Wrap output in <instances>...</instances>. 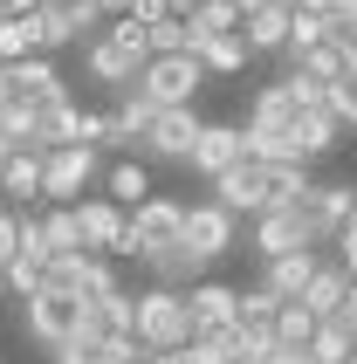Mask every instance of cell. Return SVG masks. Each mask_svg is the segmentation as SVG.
<instances>
[{
    "label": "cell",
    "instance_id": "4",
    "mask_svg": "<svg viewBox=\"0 0 357 364\" xmlns=\"http://www.w3.org/2000/svg\"><path fill=\"white\" fill-rule=\"evenodd\" d=\"M199 82H206V69H199L193 55H151L138 69V97L151 103V110H193Z\"/></svg>",
    "mask_w": 357,
    "mask_h": 364
},
{
    "label": "cell",
    "instance_id": "33",
    "mask_svg": "<svg viewBox=\"0 0 357 364\" xmlns=\"http://www.w3.org/2000/svg\"><path fill=\"white\" fill-rule=\"evenodd\" d=\"M28 55H35V14L28 21L0 14V69H7V62H28Z\"/></svg>",
    "mask_w": 357,
    "mask_h": 364
},
{
    "label": "cell",
    "instance_id": "12",
    "mask_svg": "<svg viewBox=\"0 0 357 364\" xmlns=\"http://www.w3.org/2000/svg\"><path fill=\"white\" fill-rule=\"evenodd\" d=\"M69 213H76L82 255H103V262H110V255H117V241H124V206H110V200L97 193V200H76Z\"/></svg>",
    "mask_w": 357,
    "mask_h": 364
},
{
    "label": "cell",
    "instance_id": "49",
    "mask_svg": "<svg viewBox=\"0 0 357 364\" xmlns=\"http://www.w3.org/2000/svg\"><path fill=\"white\" fill-rule=\"evenodd\" d=\"M7 151H14V144H7V138H0V165H7Z\"/></svg>",
    "mask_w": 357,
    "mask_h": 364
},
{
    "label": "cell",
    "instance_id": "3",
    "mask_svg": "<svg viewBox=\"0 0 357 364\" xmlns=\"http://www.w3.org/2000/svg\"><path fill=\"white\" fill-rule=\"evenodd\" d=\"M178 220H186V200H165V193L138 200L131 213H124V241H117V255H124V262H151L159 247H178Z\"/></svg>",
    "mask_w": 357,
    "mask_h": 364
},
{
    "label": "cell",
    "instance_id": "32",
    "mask_svg": "<svg viewBox=\"0 0 357 364\" xmlns=\"http://www.w3.org/2000/svg\"><path fill=\"white\" fill-rule=\"evenodd\" d=\"M268 330H275V344H282V350H302V344H309V330H316V316H309L302 303H282Z\"/></svg>",
    "mask_w": 357,
    "mask_h": 364
},
{
    "label": "cell",
    "instance_id": "26",
    "mask_svg": "<svg viewBox=\"0 0 357 364\" xmlns=\"http://www.w3.org/2000/svg\"><path fill=\"white\" fill-rule=\"evenodd\" d=\"M330 35H337V21H330V14H302V7H289V48H282V55H289V69H296L309 48H323Z\"/></svg>",
    "mask_w": 357,
    "mask_h": 364
},
{
    "label": "cell",
    "instance_id": "46",
    "mask_svg": "<svg viewBox=\"0 0 357 364\" xmlns=\"http://www.w3.org/2000/svg\"><path fill=\"white\" fill-rule=\"evenodd\" d=\"M275 364H316L309 350H275Z\"/></svg>",
    "mask_w": 357,
    "mask_h": 364
},
{
    "label": "cell",
    "instance_id": "24",
    "mask_svg": "<svg viewBox=\"0 0 357 364\" xmlns=\"http://www.w3.org/2000/svg\"><path fill=\"white\" fill-rule=\"evenodd\" d=\"M144 268H151V289H193L199 275H206V262H199V255H186V247H159Z\"/></svg>",
    "mask_w": 357,
    "mask_h": 364
},
{
    "label": "cell",
    "instance_id": "8",
    "mask_svg": "<svg viewBox=\"0 0 357 364\" xmlns=\"http://www.w3.org/2000/svg\"><path fill=\"white\" fill-rule=\"evenodd\" d=\"M0 97L28 103V110H48V103H69V82L55 76L48 55H28V62H7V69H0Z\"/></svg>",
    "mask_w": 357,
    "mask_h": 364
},
{
    "label": "cell",
    "instance_id": "29",
    "mask_svg": "<svg viewBox=\"0 0 357 364\" xmlns=\"http://www.w3.org/2000/svg\"><path fill=\"white\" fill-rule=\"evenodd\" d=\"M193 62L206 69V76H240V69H247V41H240V35H213Z\"/></svg>",
    "mask_w": 357,
    "mask_h": 364
},
{
    "label": "cell",
    "instance_id": "43",
    "mask_svg": "<svg viewBox=\"0 0 357 364\" xmlns=\"http://www.w3.org/2000/svg\"><path fill=\"white\" fill-rule=\"evenodd\" d=\"M35 7H41V0H0V14H14V21H28Z\"/></svg>",
    "mask_w": 357,
    "mask_h": 364
},
{
    "label": "cell",
    "instance_id": "44",
    "mask_svg": "<svg viewBox=\"0 0 357 364\" xmlns=\"http://www.w3.org/2000/svg\"><path fill=\"white\" fill-rule=\"evenodd\" d=\"M97 14H103V21H117V14H131V0H97Z\"/></svg>",
    "mask_w": 357,
    "mask_h": 364
},
{
    "label": "cell",
    "instance_id": "50",
    "mask_svg": "<svg viewBox=\"0 0 357 364\" xmlns=\"http://www.w3.org/2000/svg\"><path fill=\"white\" fill-rule=\"evenodd\" d=\"M41 7H62V0H41Z\"/></svg>",
    "mask_w": 357,
    "mask_h": 364
},
{
    "label": "cell",
    "instance_id": "13",
    "mask_svg": "<svg viewBox=\"0 0 357 364\" xmlns=\"http://www.w3.org/2000/svg\"><path fill=\"white\" fill-rule=\"evenodd\" d=\"M234 282H220V275H199L193 289H186V316H193V337H206V330H234Z\"/></svg>",
    "mask_w": 357,
    "mask_h": 364
},
{
    "label": "cell",
    "instance_id": "38",
    "mask_svg": "<svg viewBox=\"0 0 357 364\" xmlns=\"http://www.w3.org/2000/svg\"><path fill=\"white\" fill-rule=\"evenodd\" d=\"M14 255H21V213H14V206H0V268L14 262Z\"/></svg>",
    "mask_w": 357,
    "mask_h": 364
},
{
    "label": "cell",
    "instance_id": "28",
    "mask_svg": "<svg viewBox=\"0 0 357 364\" xmlns=\"http://www.w3.org/2000/svg\"><path fill=\"white\" fill-rule=\"evenodd\" d=\"M289 138L302 144V159L316 165L323 151H337V124H330V110H302V117L289 124Z\"/></svg>",
    "mask_w": 357,
    "mask_h": 364
},
{
    "label": "cell",
    "instance_id": "9",
    "mask_svg": "<svg viewBox=\"0 0 357 364\" xmlns=\"http://www.w3.org/2000/svg\"><path fill=\"white\" fill-rule=\"evenodd\" d=\"M296 247H323V234H316V220L302 213V200L296 206H275V213H255V255H261V262L296 255Z\"/></svg>",
    "mask_w": 357,
    "mask_h": 364
},
{
    "label": "cell",
    "instance_id": "31",
    "mask_svg": "<svg viewBox=\"0 0 357 364\" xmlns=\"http://www.w3.org/2000/svg\"><path fill=\"white\" fill-rule=\"evenodd\" d=\"M302 350H309V358H316V364H343V358H351V350H357V337H351V330H343V323H316V330H309V344H302Z\"/></svg>",
    "mask_w": 357,
    "mask_h": 364
},
{
    "label": "cell",
    "instance_id": "19",
    "mask_svg": "<svg viewBox=\"0 0 357 364\" xmlns=\"http://www.w3.org/2000/svg\"><path fill=\"white\" fill-rule=\"evenodd\" d=\"M240 41H247V55H282L289 48V7L268 0L255 14H240Z\"/></svg>",
    "mask_w": 357,
    "mask_h": 364
},
{
    "label": "cell",
    "instance_id": "2",
    "mask_svg": "<svg viewBox=\"0 0 357 364\" xmlns=\"http://www.w3.org/2000/svg\"><path fill=\"white\" fill-rule=\"evenodd\" d=\"M131 337L144 350H186L193 344V316H186V289H131Z\"/></svg>",
    "mask_w": 357,
    "mask_h": 364
},
{
    "label": "cell",
    "instance_id": "16",
    "mask_svg": "<svg viewBox=\"0 0 357 364\" xmlns=\"http://www.w3.org/2000/svg\"><path fill=\"white\" fill-rule=\"evenodd\" d=\"M76 110L82 103H48V110H35L21 151H28V159H48V151H62V144H76Z\"/></svg>",
    "mask_w": 357,
    "mask_h": 364
},
{
    "label": "cell",
    "instance_id": "39",
    "mask_svg": "<svg viewBox=\"0 0 357 364\" xmlns=\"http://www.w3.org/2000/svg\"><path fill=\"white\" fill-rule=\"evenodd\" d=\"M178 364H234V358H227V350H213V344H199V337H193V344L178 350Z\"/></svg>",
    "mask_w": 357,
    "mask_h": 364
},
{
    "label": "cell",
    "instance_id": "11",
    "mask_svg": "<svg viewBox=\"0 0 357 364\" xmlns=\"http://www.w3.org/2000/svg\"><path fill=\"white\" fill-rule=\"evenodd\" d=\"M41 289H62V296H103V289H117V268L103 262V255H55L48 262V282Z\"/></svg>",
    "mask_w": 357,
    "mask_h": 364
},
{
    "label": "cell",
    "instance_id": "42",
    "mask_svg": "<svg viewBox=\"0 0 357 364\" xmlns=\"http://www.w3.org/2000/svg\"><path fill=\"white\" fill-rule=\"evenodd\" d=\"M337 268H343V275L357 282V241H337Z\"/></svg>",
    "mask_w": 357,
    "mask_h": 364
},
{
    "label": "cell",
    "instance_id": "30",
    "mask_svg": "<svg viewBox=\"0 0 357 364\" xmlns=\"http://www.w3.org/2000/svg\"><path fill=\"white\" fill-rule=\"evenodd\" d=\"M275 296H268V289H261V282H247V289H240V296H234V323L240 330H268V323H275Z\"/></svg>",
    "mask_w": 357,
    "mask_h": 364
},
{
    "label": "cell",
    "instance_id": "20",
    "mask_svg": "<svg viewBox=\"0 0 357 364\" xmlns=\"http://www.w3.org/2000/svg\"><path fill=\"white\" fill-rule=\"evenodd\" d=\"M343 296H351V275H343L337 262H316V275L302 282V296H296V303L309 309L316 323H330V316H337V303H343Z\"/></svg>",
    "mask_w": 357,
    "mask_h": 364
},
{
    "label": "cell",
    "instance_id": "15",
    "mask_svg": "<svg viewBox=\"0 0 357 364\" xmlns=\"http://www.w3.org/2000/svg\"><path fill=\"white\" fill-rule=\"evenodd\" d=\"M357 206V186L351 179H309V193H302V213H309V220H316V234H323V247L337 241V227H343V213H351Z\"/></svg>",
    "mask_w": 357,
    "mask_h": 364
},
{
    "label": "cell",
    "instance_id": "45",
    "mask_svg": "<svg viewBox=\"0 0 357 364\" xmlns=\"http://www.w3.org/2000/svg\"><path fill=\"white\" fill-rule=\"evenodd\" d=\"M337 241H357V206L343 213V227H337Z\"/></svg>",
    "mask_w": 357,
    "mask_h": 364
},
{
    "label": "cell",
    "instance_id": "17",
    "mask_svg": "<svg viewBox=\"0 0 357 364\" xmlns=\"http://www.w3.org/2000/svg\"><path fill=\"white\" fill-rule=\"evenodd\" d=\"M82 337H131V289H103V296H82Z\"/></svg>",
    "mask_w": 357,
    "mask_h": 364
},
{
    "label": "cell",
    "instance_id": "47",
    "mask_svg": "<svg viewBox=\"0 0 357 364\" xmlns=\"http://www.w3.org/2000/svg\"><path fill=\"white\" fill-rule=\"evenodd\" d=\"M227 7H234V14H255V7H268V0H227Z\"/></svg>",
    "mask_w": 357,
    "mask_h": 364
},
{
    "label": "cell",
    "instance_id": "25",
    "mask_svg": "<svg viewBox=\"0 0 357 364\" xmlns=\"http://www.w3.org/2000/svg\"><path fill=\"white\" fill-rule=\"evenodd\" d=\"M159 186H151V172H144L138 159H124V165H110L103 172V200L110 206H138V200H151Z\"/></svg>",
    "mask_w": 357,
    "mask_h": 364
},
{
    "label": "cell",
    "instance_id": "18",
    "mask_svg": "<svg viewBox=\"0 0 357 364\" xmlns=\"http://www.w3.org/2000/svg\"><path fill=\"white\" fill-rule=\"evenodd\" d=\"M316 262H323V247H296V255H275V262H261V289H268L275 303H296V296H302V282L316 275Z\"/></svg>",
    "mask_w": 357,
    "mask_h": 364
},
{
    "label": "cell",
    "instance_id": "48",
    "mask_svg": "<svg viewBox=\"0 0 357 364\" xmlns=\"http://www.w3.org/2000/svg\"><path fill=\"white\" fill-rule=\"evenodd\" d=\"M151 364H178V350H151Z\"/></svg>",
    "mask_w": 357,
    "mask_h": 364
},
{
    "label": "cell",
    "instance_id": "1",
    "mask_svg": "<svg viewBox=\"0 0 357 364\" xmlns=\"http://www.w3.org/2000/svg\"><path fill=\"white\" fill-rule=\"evenodd\" d=\"M151 62V41H144V28L131 14L103 21V35L82 48V69H90V82H103V90H138V69Z\"/></svg>",
    "mask_w": 357,
    "mask_h": 364
},
{
    "label": "cell",
    "instance_id": "37",
    "mask_svg": "<svg viewBox=\"0 0 357 364\" xmlns=\"http://www.w3.org/2000/svg\"><path fill=\"white\" fill-rule=\"evenodd\" d=\"M48 364H97V337H82V330H76V337H62V344L48 350Z\"/></svg>",
    "mask_w": 357,
    "mask_h": 364
},
{
    "label": "cell",
    "instance_id": "5",
    "mask_svg": "<svg viewBox=\"0 0 357 364\" xmlns=\"http://www.w3.org/2000/svg\"><path fill=\"white\" fill-rule=\"evenodd\" d=\"M97 179H103L97 151H90V144H62V151L41 159V206H76Z\"/></svg>",
    "mask_w": 357,
    "mask_h": 364
},
{
    "label": "cell",
    "instance_id": "41",
    "mask_svg": "<svg viewBox=\"0 0 357 364\" xmlns=\"http://www.w3.org/2000/svg\"><path fill=\"white\" fill-rule=\"evenodd\" d=\"M330 21L337 28H357V0H330Z\"/></svg>",
    "mask_w": 357,
    "mask_h": 364
},
{
    "label": "cell",
    "instance_id": "35",
    "mask_svg": "<svg viewBox=\"0 0 357 364\" xmlns=\"http://www.w3.org/2000/svg\"><path fill=\"white\" fill-rule=\"evenodd\" d=\"M275 330H240L234 337V364H275Z\"/></svg>",
    "mask_w": 357,
    "mask_h": 364
},
{
    "label": "cell",
    "instance_id": "27",
    "mask_svg": "<svg viewBox=\"0 0 357 364\" xmlns=\"http://www.w3.org/2000/svg\"><path fill=\"white\" fill-rule=\"evenodd\" d=\"M35 220H41V255H48V262H55V255H82V234H76V213H69V206H48Z\"/></svg>",
    "mask_w": 357,
    "mask_h": 364
},
{
    "label": "cell",
    "instance_id": "21",
    "mask_svg": "<svg viewBox=\"0 0 357 364\" xmlns=\"http://www.w3.org/2000/svg\"><path fill=\"white\" fill-rule=\"evenodd\" d=\"M296 117H302V103H296V90H289V76L261 82L255 103H247V124H268V131H289Z\"/></svg>",
    "mask_w": 357,
    "mask_h": 364
},
{
    "label": "cell",
    "instance_id": "40",
    "mask_svg": "<svg viewBox=\"0 0 357 364\" xmlns=\"http://www.w3.org/2000/svg\"><path fill=\"white\" fill-rule=\"evenodd\" d=\"M330 323H343V330H351V337H357V282H351V296H343V303H337V316H330Z\"/></svg>",
    "mask_w": 357,
    "mask_h": 364
},
{
    "label": "cell",
    "instance_id": "7",
    "mask_svg": "<svg viewBox=\"0 0 357 364\" xmlns=\"http://www.w3.org/2000/svg\"><path fill=\"white\" fill-rule=\"evenodd\" d=\"M234 234H240V220L227 213V206H213V200H193V206H186V220H178V247L199 255L206 268L234 247Z\"/></svg>",
    "mask_w": 357,
    "mask_h": 364
},
{
    "label": "cell",
    "instance_id": "51",
    "mask_svg": "<svg viewBox=\"0 0 357 364\" xmlns=\"http://www.w3.org/2000/svg\"><path fill=\"white\" fill-rule=\"evenodd\" d=\"M343 364H357V350H351V358H343Z\"/></svg>",
    "mask_w": 357,
    "mask_h": 364
},
{
    "label": "cell",
    "instance_id": "14",
    "mask_svg": "<svg viewBox=\"0 0 357 364\" xmlns=\"http://www.w3.org/2000/svg\"><path fill=\"white\" fill-rule=\"evenodd\" d=\"M247 159L240 151V124H199V138H193V172L199 179H220V172H234V165Z\"/></svg>",
    "mask_w": 357,
    "mask_h": 364
},
{
    "label": "cell",
    "instance_id": "10",
    "mask_svg": "<svg viewBox=\"0 0 357 364\" xmlns=\"http://www.w3.org/2000/svg\"><path fill=\"white\" fill-rule=\"evenodd\" d=\"M199 110H159V117L144 124V138H138V159H172V165H186L193 159V138H199Z\"/></svg>",
    "mask_w": 357,
    "mask_h": 364
},
{
    "label": "cell",
    "instance_id": "34",
    "mask_svg": "<svg viewBox=\"0 0 357 364\" xmlns=\"http://www.w3.org/2000/svg\"><path fill=\"white\" fill-rule=\"evenodd\" d=\"M41 282H48V262L41 255H14V262L0 268V289H14V296H35Z\"/></svg>",
    "mask_w": 357,
    "mask_h": 364
},
{
    "label": "cell",
    "instance_id": "36",
    "mask_svg": "<svg viewBox=\"0 0 357 364\" xmlns=\"http://www.w3.org/2000/svg\"><path fill=\"white\" fill-rule=\"evenodd\" d=\"M97 364H151V350H144L138 337H103V344H97Z\"/></svg>",
    "mask_w": 357,
    "mask_h": 364
},
{
    "label": "cell",
    "instance_id": "22",
    "mask_svg": "<svg viewBox=\"0 0 357 364\" xmlns=\"http://www.w3.org/2000/svg\"><path fill=\"white\" fill-rule=\"evenodd\" d=\"M351 55H357V48H351V35L337 28V35L323 41V48H309V55L296 62V76H309V82H323V90H330V82H337L343 69H351Z\"/></svg>",
    "mask_w": 357,
    "mask_h": 364
},
{
    "label": "cell",
    "instance_id": "6",
    "mask_svg": "<svg viewBox=\"0 0 357 364\" xmlns=\"http://www.w3.org/2000/svg\"><path fill=\"white\" fill-rule=\"evenodd\" d=\"M21 330H28L41 350H55L62 337H76V330H82V303H76V296H62V289H35V296H21Z\"/></svg>",
    "mask_w": 357,
    "mask_h": 364
},
{
    "label": "cell",
    "instance_id": "23",
    "mask_svg": "<svg viewBox=\"0 0 357 364\" xmlns=\"http://www.w3.org/2000/svg\"><path fill=\"white\" fill-rule=\"evenodd\" d=\"M0 193H7V206H35L41 200V159H28V151H7V165H0Z\"/></svg>",
    "mask_w": 357,
    "mask_h": 364
}]
</instances>
